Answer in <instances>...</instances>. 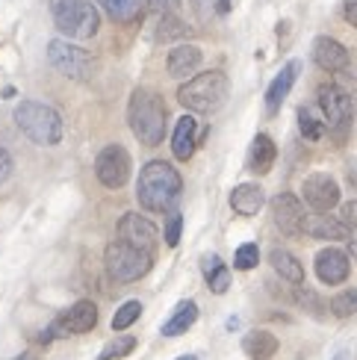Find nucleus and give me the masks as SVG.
Masks as SVG:
<instances>
[{
	"instance_id": "6",
	"label": "nucleus",
	"mask_w": 357,
	"mask_h": 360,
	"mask_svg": "<svg viewBox=\"0 0 357 360\" xmlns=\"http://www.w3.org/2000/svg\"><path fill=\"white\" fill-rule=\"evenodd\" d=\"M103 263H107V272L112 281L118 283H130V281H139L154 269V254L151 251H142V248H133L127 243H112L107 245V254H103Z\"/></svg>"
},
{
	"instance_id": "4",
	"label": "nucleus",
	"mask_w": 357,
	"mask_h": 360,
	"mask_svg": "<svg viewBox=\"0 0 357 360\" xmlns=\"http://www.w3.org/2000/svg\"><path fill=\"white\" fill-rule=\"evenodd\" d=\"M231 95V80L225 71H204L186 80L177 92V101L192 112H216Z\"/></svg>"
},
{
	"instance_id": "23",
	"label": "nucleus",
	"mask_w": 357,
	"mask_h": 360,
	"mask_svg": "<svg viewBox=\"0 0 357 360\" xmlns=\"http://www.w3.org/2000/svg\"><path fill=\"white\" fill-rule=\"evenodd\" d=\"M242 349L251 360H269L278 352V337L269 334V331H251L242 340Z\"/></svg>"
},
{
	"instance_id": "25",
	"label": "nucleus",
	"mask_w": 357,
	"mask_h": 360,
	"mask_svg": "<svg viewBox=\"0 0 357 360\" xmlns=\"http://www.w3.org/2000/svg\"><path fill=\"white\" fill-rule=\"evenodd\" d=\"M98 4L103 6V12H107L112 21L127 24V21H136L142 15L145 0H98Z\"/></svg>"
},
{
	"instance_id": "15",
	"label": "nucleus",
	"mask_w": 357,
	"mask_h": 360,
	"mask_svg": "<svg viewBox=\"0 0 357 360\" xmlns=\"http://www.w3.org/2000/svg\"><path fill=\"white\" fill-rule=\"evenodd\" d=\"M313 59H316V65L325 68V71H346L351 56L346 51V44H339L331 36H319L313 41Z\"/></svg>"
},
{
	"instance_id": "21",
	"label": "nucleus",
	"mask_w": 357,
	"mask_h": 360,
	"mask_svg": "<svg viewBox=\"0 0 357 360\" xmlns=\"http://www.w3.org/2000/svg\"><path fill=\"white\" fill-rule=\"evenodd\" d=\"M307 236H316V239H346L349 228L343 221H334L328 213H316V216H304V231Z\"/></svg>"
},
{
	"instance_id": "26",
	"label": "nucleus",
	"mask_w": 357,
	"mask_h": 360,
	"mask_svg": "<svg viewBox=\"0 0 357 360\" xmlns=\"http://www.w3.org/2000/svg\"><path fill=\"white\" fill-rule=\"evenodd\" d=\"M299 130H301V136H304V139L316 142V139L322 136V130H325L322 115H319L313 107H301V110H299Z\"/></svg>"
},
{
	"instance_id": "9",
	"label": "nucleus",
	"mask_w": 357,
	"mask_h": 360,
	"mask_svg": "<svg viewBox=\"0 0 357 360\" xmlns=\"http://www.w3.org/2000/svg\"><path fill=\"white\" fill-rule=\"evenodd\" d=\"M351 112H354V103L351 95L339 86H322L319 89V115H322V124H328L331 130H343L351 122Z\"/></svg>"
},
{
	"instance_id": "12",
	"label": "nucleus",
	"mask_w": 357,
	"mask_h": 360,
	"mask_svg": "<svg viewBox=\"0 0 357 360\" xmlns=\"http://www.w3.org/2000/svg\"><path fill=\"white\" fill-rule=\"evenodd\" d=\"M118 239L133 248H142V251H151L157 248V228L145 216L139 213H127L118 219Z\"/></svg>"
},
{
	"instance_id": "5",
	"label": "nucleus",
	"mask_w": 357,
	"mask_h": 360,
	"mask_svg": "<svg viewBox=\"0 0 357 360\" xmlns=\"http://www.w3.org/2000/svg\"><path fill=\"white\" fill-rule=\"evenodd\" d=\"M53 24L68 39H92L100 27V15L89 0H51Z\"/></svg>"
},
{
	"instance_id": "32",
	"label": "nucleus",
	"mask_w": 357,
	"mask_h": 360,
	"mask_svg": "<svg viewBox=\"0 0 357 360\" xmlns=\"http://www.w3.org/2000/svg\"><path fill=\"white\" fill-rule=\"evenodd\" d=\"M181 233H183V216L177 210H169V221H166V245L177 248L181 243Z\"/></svg>"
},
{
	"instance_id": "14",
	"label": "nucleus",
	"mask_w": 357,
	"mask_h": 360,
	"mask_svg": "<svg viewBox=\"0 0 357 360\" xmlns=\"http://www.w3.org/2000/svg\"><path fill=\"white\" fill-rule=\"evenodd\" d=\"M299 74H301V63H299V59H290V63L275 74L269 92H266V110H269L272 115L280 110V103H284L287 95L292 92V86H295V80H299Z\"/></svg>"
},
{
	"instance_id": "16",
	"label": "nucleus",
	"mask_w": 357,
	"mask_h": 360,
	"mask_svg": "<svg viewBox=\"0 0 357 360\" xmlns=\"http://www.w3.org/2000/svg\"><path fill=\"white\" fill-rule=\"evenodd\" d=\"M201 48H195V44H174V48L169 51V59H166V68L171 77H189V74H195L198 65H201Z\"/></svg>"
},
{
	"instance_id": "27",
	"label": "nucleus",
	"mask_w": 357,
	"mask_h": 360,
	"mask_svg": "<svg viewBox=\"0 0 357 360\" xmlns=\"http://www.w3.org/2000/svg\"><path fill=\"white\" fill-rule=\"evenodd\" d=\"M139 316H142V304L136 302V298H130V302H124L122 307H118L115 316H112V328H115V331H124V328H130Z\"/></svg>"
},
{
	"instance_id": "40",
	"label": "nucleus",
	"mask_w": 357,
	"mask_h": 360,
	"mask_svg": "<svg viewBox=\"0 0 357 360\" xmlns=\"http://www.w3.org/2000/svg\"><path fill=\"white\" fill-rule=\"evenodd\" d=\"M12 360H39V354H33V352H24V354H18V357H12Z\"/></svg>"
},
{
	"instance_id": "1",
	"label": "nucleus",
	"mask_w": 357,
	"mask_h": 360,
	"mask_svg": "<svg viewBox=\"0 0 357 360\" xmlns=\"http://www.w3.org/2000/svg\"><path fill=\"white\" fill-rule=\"evenodd\" d=\"M181 192H183V180L171 162H162V160L145 162V169L139 172V180H136V195L145 210L169 213V210H174Z\"/></svg>"
},
{
	"instance_id": "41",
	"label": "nucleus",
	"mask_w": 357,
	"mask_h": 360,
	"mask_svg": "<svg viewBox=\"0 0 357 360\" xmlns=\"http://www.w3.org/2000/svg\"><path fill=\"white\" fill-rule=\"evenodd\" d=\"M177 360H198L195 354H186V357H177Z\"/></svg>"
},
{
	"instance_id": "24",
	"label": "nucleus",
	"mask_w": 357,
	"mask_h": 360,
	"mask_svg": "<svg viewBox=\"0 0 357 360\" xmlns=\"http://www.w3.org/2000/svg\"><path fill=\"white\" fill-rule=\"evenodd\" d=\"M198 322V307H195V302H181V307L174 310V316L162 325V337H181V334H186L192 325Z\"/></svg>"
},
{
	"instance_id": "19",
	"label": "nucleus",
	"mask_w": 357,
	"mask_h": 360,
	"mask_svg": "<svg viewBox=\"0 0 357 360\" xmlns=\"http://www.w3.org/2000/svg\"><path fill=\"white\" fill-rule=\"evenodd\" d=\"M263 204H266V195H263V186L257 184H240L231 192V207L240 216H257Z\"/></svg>"
},
{
	"instance_id": "37",
	"label": "nucleus",
	"mask_w": 357,
	"mask_h": 360,
	"mask_svg": "<svg viewBox=\"0 0 357 360\" xmlns=\"http://www.w3.org/2000/svg\"><path fill=\"white\" fill-rule=\"evenodd\" d=\"M354 210H357V204H354V201H349V204L343 207V221H346L349 233H354Z\"/></svg>"
},
{
	"instance_id": "36",
	"label": "nucleus",
	"mask_w": 357,
	"mask_h": 360,
	"mask_svg": "<svg viewBox=\"0 0 357 360\" xmlns=\"http://www.w3.org/2000/svg\"><path fill=\"white\" fill-rule=\"evenodd\" d=\"M9 174H12V157L6 148H0V184H6Z\"/></svg>"
},
{
	"instance_id": "39",
	"label": "nucleus",
	"mask_w": 357,
	"mask_h": 360,
	"mask_svg": "<svg viewBox=\"0 0 357 360\" xmlns=\"http://www.w3.org/2000/svg\"><path fill=\"white\" fill-rule=\"evenodd\" d=\"M346 15H349V24H357V9H354V0H346Z\"/></svg>"
},
{
	"instance_id": "10",
	"label": "nucleus",
	"mask_w": 357,
	"mask_h": 360,
	"mask_svg": "<svg viewBox=\"0 0 357 360\" xmlns=\"http://www.w3.org/2000/svg\"><path fill=\"white\" fill-rule=\"evenodd\" d=\"M304 201L316 210V213H328L339 204V184L328 174V172H313L310 177H304L301 184Z\"/></svg>"
},
{
	"instance_id": "31",
	"label": "nucleus",
	"mask_w": 357,
	"mask_h": 360,
	"mask_svg": "<svg viewBox=\"0 0 357 360\" xmlns=\"http://www.w3.org/2000/svg\"><path fill=\"white\" fill-rule=\"evenodd\" d=\"M204 278H207V287H210V292H216V295L228 292V287H231V272H228V266H221V263L213 269V272H207Z\"/></svg>"
},
{
	"instance_id": "11",
	"label": "nucleus",
	"mask_w": 357,
	"mask_h": 360,
	"mask_svg": "<svg viewBox=\"0 0 357 360\" xmlns=\"http://www.w3.org/2000/svg\"><path fill=\"white\" fill-rule=\"evenodd\" d=\"M272 216H275V224H278V231L280 233H287V236H299L304 231V207L301 201L295 198L292 192H280L275 195V201H272Z\"/></svg>"
},
{
	"instance_id": "2",
	"label": "nucleus",
	"mask_w": 357,
	"mask_h": 360,
	"mask_svg": "<svg viewBox=\"0 0 357 360\" xmlns=\"http://www.w3.org/2000/svg\"><path fill=\"white\" fill-rule=\"evenodd\" d=\"M127 124L136 133V139L148 148H154L166 139L169 112L154 89H133V95L127 101Z\"/></svg>"
},
{
	"instance_id": "33",
	"label": "nucleus",
	"mask_w": 357,
	"mask_h": 360,
	"mask_svg": "<svg viewBox=\"0 0 357 360\" xmlns=\"http://www.w3.org/2000/svg\"><path fill=\"white\" fill-rule=\"evenodd\" d=\"M354 302H357V295L354 290H346L343 295H337L334 302H331V310H334V316L337 319H346V316H354Z\"/></svg>"
},
{
	"instance_id": "18",
	"label": "nucleus",
	"mask_w": 357,
	"mask_h": 360,
	"mask_svg": "<svg viewBox=\"0 0 357 360\" xmlns=\"http://www.w3.org/2000/svg\"><path fill=\"white\" fill-rule=\"evenodd\" d=\"M275 160H278L275 139L269 136V133H257L254 142H251V154H248V166H251V172L269 174L272 166H275Z\"/></svg>"
},
{
	"instance_id": "13",
	"label": "nucleus",
	"mask_w": 357,
	"mask_h": 360,
	"mask_svg": "<svg viewBox=\"0 0 357 360\" xmlns=\"http://www.w3.org/2000/svg\"><path fill=\"white\" fill-rule=\"evenodd\" d=\"M316 275L322 283H328V287H337V283H346L349 272H351V260H349V254L346 251H339V248H322L316 254Z\"/></svg>"
},
{
	"instance_id": "17",
	"label": "nucleus",
	"mask_w": 357,
	"mask_h": 360,
	"mask_svg": "<svg viewBox=\"0 0 357 360\" xmlns=\"http://www.w3.org/2000/svg\"><path fill=\"white\" fill-rule=\"evenodd\" d=\"M59 319H63V328H65L68 337L71 334H89V331H95V325H98V307H95V302L83 298V302H77Z\"/></svg>"
},
{
	"instance_id": "20",
	"label": "nucleus",
	"mask_w": 357,
	"mask_h": 360,
	"mask_svg": "<svg viewBox=\"0 0 357 360\" xmlns=\"http://www.w3.org/2000/svg\"><path fill=\"white\" fill-rule=\"evenodd\" d=\"M195 145H198V139H195V118L181 115V122L174 124V133H171V154L183 162V160H189L192 154H195Z\"/></svg>"
},
{
	"instance_id": "28",
	"label": "nucleus",
	"mask_w": 357,
	"mask_h": 360,
	"mask_svg": "<svg viewBox=\"0 0 357 360\" xmlns=\"http://www.w3.org/2000/svg\"><path fill=\"white\" fill-rule=\"evenodd\" d=\"M160 30H157V39H183V36H189V27L177 18V15H160Z\"/></svg>"
},
{
	"instance_id": "30",
	"label": "nucleus",
	"mask_w": 357,
	"mask_h": 360,
	"mask_svg": "<svg viewBox=\"0 0 357 360\" xmlns=\"http://www.w3.org/2000/svg\"><path fill=\"white\" fill-rule=\"evenodd\" d=\"M260 263V248L254 243H245L236 248V257H233V266L240 269V272H248V269H254Z\"/></svg>"
},
{
	"instance_id": "7",
	"label": "nucleus",
	"mask_w": 357,
	"mask_h": 360,
	"mask_svg": "<svg viewBox=\"0 0 357 360\" xmlns=\"http://www.w3.org/2000/svg\"><path fill=\"white\" fill-rule=\"evenodd\" d=\"M48 63L71 80H89L95 74V56L83 51L80 44H71L63 39H53L48 44Z\"/></svg>"
},
{
	"instance_id": "3",
	"label": "nucleus",
	"mask_w": 357,
	"mask_h": 360,
	"mask_svg": "<svg viewBox=\"0 0 357 360\" xmlns=\"http://www.w3.org/2000/svg\"><path fill=\"white\" fill-rule=\"evenodd\" d=\"M15 124L36 145H56L63 142V133H65L63 115L41 101H21L15 107Z\"/></svg>"
},
{
	"instance_id": "38",
	"label": "nucleus",
	"mask_w": 357,
	"mask_h": 360,
	"mask_svg": "<svg viewBox=\"0 0 357 360\" xmlns=\"http://www.w3.org/2000/svg\"><path fill=\"white\" fill-rule=\"evenodd\" d=\"M219 263H221V260L216 257V254H207V257H204V275H207V272H213Z\"/></svg>"
},
{
	"instance_id": "22",
	"label": "nucleus",
	"mask_w": 357,
	"mask_h": 360,
	"mask_svg": "<svg viewBox=\"0 0 357 360\" xmlns=\"http://www.w3.org/2000/svg\"><path fill=\"white\" fill-rule=\"evenodd\" d=\"M269 263H272V269H275V272L284 278V281L299 283V287H301L304 269H301V263H299V257H295V254H290V251H284V248H272Z\"/></svg>"
},
{
	"instance_id": "34",
	"label": "nucleus",
	"mask_w": 357,
	"mask_h": 360,
	"mask_svg": "<svg viewBox=\"0 0 357 360\" xmlns=\"http://www.w3.org/2000/svg\"><path fill=\"white\" fill-rule=\"evenodd\" d=\"M195 4H198V15H201V18H210L213 9H216V15H225L231 9L228 0H195Z\"/></svg>"
},
{
	"instance_id": "8",
	"label": "nucleus",
	"mask_w": 357,
	"mask_h": 360,
	"mask_svg": "<svg viewBox=\"0 0 357 360\" xmlns=\"http://www.w3.org/2000/svg\"><path fill=\"white\" fill-rule=\"evenodd\" d=\"M95 174L107 189H122L130 180V154L122 145H107L100 148L95 160Z\"/></svg>"
},
{
	"instance_id": "35",
	"label": "nucleus",
	"mask_w": 357,
	"mask_h": 360,
	"mask_svg": "<svg viewBox=\"0 0 357 360\" xmlns=\"http://www.w3.org/2000/svg\"><path fill=\"white\" fill-rule=\"evenodd\" d=\"M145 4L157 15H177V9H181V0H145Z\"/></svg>"
},
{
	"instance_id": "29",
	"label": "nucleus",
	"mask_w": 357,
	"mask_h": 360,
	"mask_svg": "<svg viewBox=\"0 0 357 360\" xmlns=\"http://www.w3.org/2000/svg\"><path fill=\"white\" fill-rule=\"evenodd\" d=\"M133 349H136V337H118V340H112V342H107V346H103V352H100L98 360H122V357H127Z\"/></svg>"
}]
</instances>
